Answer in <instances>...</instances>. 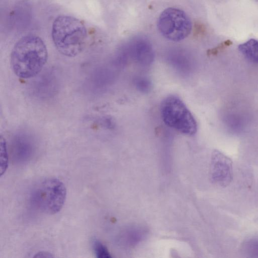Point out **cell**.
I'll return each instance as SVG.
<instances>
[{
    "label": "cell",
    "mask_w": 258,
    "mask_h": 258,
    "mask_svg": "<svg viewBox=\"0 0 258 258\" xmlns=\"http://www.w3.org/2000/svg\"><path fill=\"white\" fill-rule=\"evenodd\" d=\"M48 58L47 47L38 36H23L14 45L11 54V65L15 74L22 79L38 75Z\"/></svg>",
    "instance_id": "6da1fadb"
},
{
    "label": "cell",
    "mask_w": 258,
    "mask_h": 258,
    "mask_svg": "<svg viewBox=\"0 0 258 258\" xmlns=\"http://www.w3.org/2000/svg\"><path fill=\"white\" fill-rule=\"evenodd\" d=\"M54 44L59 53L68 57L78 55L84 50L87 40V31L80 20L61 15L54 20L51 29Z\"/></svg>",
    "instance_id": "7a4b0ae2"
},
{
    "label": "cell",
    "mask_w": 258,
    "mask_h": 258,
    "mask_svg": "<svg viewBox=\"0 0 258 258\" xmlns=\"http://www.w3.org/2000/svg\"><path fill=\"white\" fill-rule=\"evenodd\" d=\"M67 198L64 183L56 177H47L37 182L29 195L31 206L37 211L48 215L58 213Z\"/></svg>",
    "instance_id": "3957f363"
},
{
    "label": "cell",
    "mask_w": 258,
    "mask_h": 258,
    "mask_svg": "<svg viewBox=\"0 0 258 258\" xmlns=\"http://www.w3.org/2000/svg\"><path fill=\"white\" fill-rule=\"evenodd\" d=\"M160 113L167 126L186 135L192 136L197 133V121L179 97L170 95L164 98L161 103Z\"/></svg>",
    "instance_id": "277c9868"
},
{
    "label": "cell",
    "mask_w": 258,
    "mask_h": 258,
    "mask_svg": "<svg viewBox=\"0 0 258 258\" xmlns=\"http://www.w3.org/2000/svg\"><path fill=\"white\" fill-rule=\"evenodd\" d=\"M157 28L166 39L179 41L190 34L192 24L189 17L184 11L175 8H168L160 15L157 20Z\"/></svg>",
    "instance_id": "5b68a950"
},
{
    "label": "cell",
    "mask_w": 258,
    "mask_h": 258,
    "mask_svg": "<svg viewBox=\"0 0 258 258\" xmlns=\"http://www.w3.org/2000/svg\"><path fill=\"white\" fill-rule=\"evenodd\" d=\"M212 177L218 185L225 187L233 178L232 162L219 151L213 152L212 157Z\"/></svg>",
    "instance_id": "8992f818"
},
{
    "label": "cell",
    "mask_w": 258,
    "mask_h": 258,
    "mask_svg": "<svg viewBox=\"0 0 258 258\" xmlns=\"http://www.w3.org/2000/svg\"><path fill=\"white\" fill-rule=\"evenodd\" d=\"M11 149L15 161L24 163L32 157L35 145L31 136L21 132L14 136L11 142Z\"/></svg>",
    "instance_id": "52a82bcc"
},
{
    "label": "cell",
    "mask_w": 258,
    "mask_h": 258,
    "mask_svg": "<svg viewBox=\"0 0 258 258\" xmlns=\"http://www.w3.org/2000/svg\"><path fill=\"white\" fill-rule=\"evenodd\" d=\"M238 49L250 61L258 63V40L250 39L240 44Z\"/></svg>",
    "instance_id": "ba28073f"
},
{
    "label": "cell",
    "mask_w": 258,
    "mask_h": 258,
    "mask_svg": "<svg viewBox=\"0 0 258 258\" xmlns=\"http://www.w3.org/2000/svg\"><path fill=\"white\" fill-rule=\"evenodd\" d=\"M1 146V176L4 174L8 167V155L7 147V143L5 139L1 136L0 139Z\"/></svg>",
    "instance_id": "9c48e42d"
},
{
    "label": "cell",
    "mask_w": 258,
    "mask_h": 258,
    "mask_svg": "<svg viewBox=\"0 0 258 258\" xmlns=\"http://www.w3.org/2000/svg\"><path fill=\"white\" fill-rule=\"evenodd\" d=\"M244 253L249 257H258V239L247 240L243 245Z\"/></svg>",
    "instance_id": "30bf717a"
},
{
    "label": "cell",
    "mask_w": 258,
    "mask_h": 258,
    "mask_svg": "<svg viewBox=\"0 0 258 258\" xmlns=\"http://www.w3.org/2000/svg\"><path fill=\"white\" fill-rule=\"evenodd\" d=\"M94 253L98 258H110L111 257L107 247L101 241L94 239L93 242Z\"/></svg>",
    "instance_id": "8fae6325"
},
{
    "label": "cell",
    "mask_w": 258,
    "mask_h": 258,
    "mask_svg": "<svg viewBox=\"0 0 258 258\" xmlns=\"http://www.w3.org/2000/svg\"><path fill=\"white\" fill-rule=\"evenodd\" d=\"M232 44V42L230 40H225L217 46L208 51V54L210 55H216L217 53L225 49L226 47L229 46Z\"/></svg>",
    "instance_id": "7c38bea8"
},
{
    "label": "cell",
    "mask_w": 258,
    "mask_h": 258,
    "mask_svg": "<svg viewBox=\"0 0 258 258\" xmlns=\"http://www.w3.org/2000/svg\"><path fill=\"white\" fill-rule=\"evenodd\" d=\"M206 29L204 26L201 23H197L195 25L194 34L196 35H201L205 33Z\"/></svg>",
    "instance_id": "4fadbf2b"
},
{
    "label": "cell",
    "mask_w": 258,
    "mask_h": 258,
    "mask_svg": "<svg viewBox=\"0 0 258 258\" xmlns=\"http://www.w3.org/2000/svg\"><path fill=\"white\" fill-rule=\"evenodd\" d=\"M34 257H52L53 255L47 251H39L36 253L33 256Z\"/></svg>",
    "instance_id": "5bb4252c"
}]
</instances>
